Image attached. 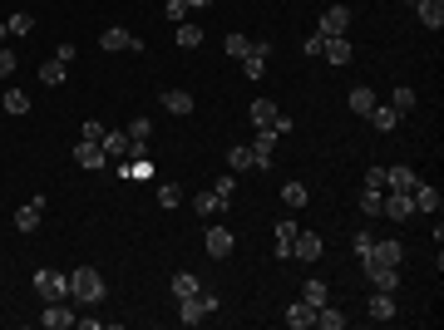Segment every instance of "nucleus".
Here are the masks:
<instances>
[{"mask_svg": "<svg viewBox=\"0 0 444 330\" xmlns=\"http://www.w3.org/2000/svg\"><path fill=\"white\" fill-rule=\"evenodd\" d=\"M104 276L94 271V266H79V271H70V296L79 301V306H99L104 301Z\"/></svg>", "mask_w": 444, "mask_h": 330, "instance_id": "f257e3e1", "label": "nucleus"}, {"mask_svg": "<svg viewBox=\"0 0 444 330\" xmlns=\"http://www.w3.org/2000/svg\"><path fill=\"white\" fill-rule=\"evenodd\" d=\"M213 311H218V296H213V291H198V296L178 301V321H183V326H198V321H208Z\"/></svg>", "mask_w": 444, "mask_h": 330, "instance_id": "f03ea898", "label": "nucleus"}, {"mask_svg": "<svg viewBox=\"0 0 444 330\" xmlns=\"http://www.w3.org/2000/svg\"><path fill=\"white\" fill-rule=\"evenodd\" d=\"M405 261V246L395 241V237H385V241H370V251L360 256V266H400Z\"/></svg>", "mask_w": 444, "mask_h": 330, "instance_id": "7ed1b4c3", "label": "nucleus"}, {"mask_svg": "<svg viewBox=\"0 0 444 330\" xmlns=\"http://www.w3.org/2000/svg\"><path fill=\"white\" fill-rule=\"evenodd\" d=\"M35 291H40V301H65V296H70V276L40 266V271H35Z\"/></svg>", "mask_w": 444, "mask_h": 330, "instance_id": "20e7f679", "label": "nucleus"}, {"mask_svg": "<svg viewBox=\"0 0 444 330\" xmlns=\"http://www.w3.org/2000/svg\"><path fill=\"white\" fill-rule=\"evenodd\" d=\"M252 123H257V128H272V133H287V128H292V118H287V113L277 109V104H272V99H252Z\"/></svg>", "mask_w": 444, "mask_h": 330, "instance_id": "39448f33", "label": "nucleus"}, {"mask_svg": "<svg viewBox=\"0 0 444 330\" xmlns=\"http://www.w3.org/2000/svg\"><path fill=\"white\" fill-rule=\"evenodd\" d=\"M267 59H272V40H252V55L242 59V74L247 79H262L267 74Z\"/></svg>", "mask_w": 444, "mask_h": 330, "instance_id": "423d86ee", "label": "nucleus"}, {"mask_svg": "<svg viewBox=\"0 0 444 330\" xmlns=\"http://www.w3.org/2000/svg\"><path fill=\"white\" fill-rule=\"evenodd\" d=\"M380 217L410 222V217H415V203H410V193H385V203H380Z\"/></svg>", "mask_w": 444, "mask_h": 330, "instance_id": "0eeeda50", "label": "nucleus"}, {"mask_svg": "<svg viewBox=\"0 0 444 330\" xmlns=\"http://www.w3.org/2000/svg\"><path fill=\"white\" fill-rule=\"evenodd\" d=\"M40 326H45V330H70V326H74V311H70L65 301H45V316H40Z\"/></svg>", "mask_w": 444, "mask_h": 330, "instance_id": "6e6552de", "label": "nucleus"}, {"mask_svg": "<svg viewBox=\"0 0 444 330\" xmlns=\"http://www.w3.org/2000/svg\"><path fill=\"white\" fill-rule=\"evenodd\" d=\"M316 30H321V35H345V30H350V10H345V5H326Z\"/></svg>", "mask_w": 444, "mask_h": 330, "instance_id": "1a4fd4ad", "label": "nucleus"}, {"mask_svg": "<svg viewBox=\"0 0 444 330\" xmlns=\"http://www.w3.org/2000/svg\"><path fill=\"white\" fill-rule=\"evenodd\" d=\"M99 148H104V158H128V148H133V138H128L123 128H104V138H99Z\"/></svg>", "mask_w": 444, "mask_h": 330, "instance_id": "9d476101", "label": "nucleus"}, {"mask_svg": "<svg viewBox=\"0 0 444 330\" xmlns=\"http://www.w3.org/2000/svg\"><path fill=\"white\" fill-rule=\"evenodd\" d=\"M272 153H277V133H272V128H257V138H252V158H257V168H272Z\"/></svg>", "mask_w": 444, "mask_h": 330, "instance_id": "9b49d317", "label": "nucleus"}, {"mask_svg": "<svg viewBox=\"0 0 444 330\" xmlns=\"http://www.w3.org/2000/svg\"><path fill=\"white\" fill-rule=\"evenodd\" d=\"M420 178H415V168H405V163H395V168H385V193H410Z\"/></svg>", "mask_w": 444, "mask_h": 330, "instance_id": "f8f14e48", "label": "nucleus"}, {"mask_svg": "<svg viewBox=\"0 0 444 330\" xmlns=\"http://www.w3.org/2000/svg\"><path fill=\"white\" fill-rule=\"evenodd\" d=\"M326 251V241L316 237V232H296V241H292V256H301V261H316Z\"/></svg>", "mask_w": 444, "mask_h": 330, "instance_id": "ddd939ff", "label": "nucleus"}, {"mask_svg": "<svg viewBox=\"0 0 444 330\" xmlns=\"http://www.w3.org/2000/svg\"><path fill=\"white\" fill-rule=\"evenodd\" d=\"M410 203H415V212H440V188H430V183H415L410 188Z\"/></svg>", "mask_w": 444, "mask_h": 330, "instance_id": "4468645a", "label": "nucleus"}, {"mask_svg": "<svg viewBox=\"0 0 444 330\" xmlns=\"http://www.w3.org/2000/svg\"><path fill=\"white\" fill-rule=\"evenodd\" d=\"M99 45H104V50H143V40H133L123 25H109V30L99 35Z\"/></svg>", "mask_w": 444, "mask_h": 330, "instance_id": "2eb2a0df", "label": "nucleus"}, {"mask_svg": "<svg viewBox=\"0 0 444 330\" xmlns=\"http://www.w3.org/2000/svg\"><path fill=\"white\" fill-rule=\"evenodd\" d=\"M74 158H79V168H89V173L109 163V158H104V148H99L94 138H79V148H74Z\"/></svg>", "mask_w": 444, "mask_h": 330, "instance_id": "dca6fc26", "label": "nucleus"}, {"mask_svg": "<svg viewBox=\"0 0 444 330\" xmlns=\"http://www.w3.org/2000/svg\"><path fill=\"white\" fill-rule=\"evenodd\" d=\"M360 271L370 276V286H375V291H390V296H395V286H400V276H395V271H400V266H360Z\"/></svg>", "mask_w": 444, "mask_h": 330, "instance_id": "f3484780", "label": "nucleus"}, {"mask_svg": "<svg viewBox=\"0 0 444 330\" xmlns=\"http://www.w3.org/2000/svg\"><path fill=\"white\" fill-rule=\"evenodd\" d=\"M365 316H370V321H395V296H390V291H375V296L365 301Z\"/></svg>", "mask_w": 444, "mask_h": 330, "instance_id": "a211bd4d", "label": "nucleus"}, {"mask_svg": "<svg viewBox=\"0 0 444 330\" xmlns=\"http://www.w3.org/2000/svg\"><path fill=\"white\" fill-rule=\"evenodd\" d=\"M208 256H213V261H227V256H232V232H227V227H208Z\"/></svg>", "mask_w": 444, "mask_h": 330, "instance_id": "6ab92c4d", "label": "nucleus"}, {"mask_svg": "<svg viewBox=\"0 0 444 330\" xmlns=\"http://www.w3.org/2000/svg\"><path fill=\"white\" fill-rule=\"evenodd\" d=\"M282 316H287V326H292V330H306V326H316V306H306V301H292V306H287Z\"/></svg>", "mask_w": 444, "mask_h": 330, "instance_id": "aec40b11", "label": "nucleus"}, {"mask_svg": "<svg viewBox=\"0 0 444 330\" xmlns=\"http://www.w3.org/2000/svg\"><path fill=\"white\" fill-rule=\"evenodd\" d=\"M350 40L345 35H326V50H321V59H331V64H350Z\"/></svg>", "mask_w": 444, "mask_h": 330, "instance_id": "412c9836", "label": "nucleus"}, {"mask_svg": "<svg viewBox=\"0 0 444 330\" xmlns=\"http://www.w3.org/2000/svg\"><path fill=\"white\" fill-rule=\"evenodd\" d=\"M296 232H301V227H296L292 217L277 222V261H287V256H292V241H296Z\"/></svg>", "mask_w": 444, "mask_h": 330, "instance_id": "4be33fe9", "label": "nucleus"}, {"mask_svg": "<svg viewBox=\"0 0 444 330\" xmlns=\"http://www.w3.org/2000/svg\"><path fill=\"white\" fill-rule=\"evenodd\" d=\"M163 109L183 118V113H193L198 104H193V94H188V89H163Z\"/></svg>", "mask_w": 444, "mask_h": 330, "instance_id": "5701e85b", "label": "nucleus"}, {"mask_svg": "<svg viewBox=\"0 0 444 330\" xmlns=\"http://www.w3.org/2000/svg\"><path fill=\"white\" fill-rule=\"evenodd\" d=\"M40 212H45V198H30V203L15 212V227H20V232H35V227H40Z\"/></svg>", "mask_w": 444, "mask_h": 330, "instance_id": "b1692460", "label": "nucleus"}, {"mask_svg": "<svg viewBox=\"0 0 444 330\" xmlns=\"http://www.w3.org/2000/svg\"><path fill=\"white\" fill-rule=\"evenodd\" d=\"M316 326H321V330H345V311H340V306H331V301H326V306H316Z\"/></svg>", "mask_w": 444, "mask_h": 330, "instance_id": "393cba45", "label": "nucleus"}, {"mask_svg": "<svg viewBox=\"0 0 444 330\" xmlns=\"http://www.w3.org/2000/svg\"><path fill=\"white\" fill-rule=\"evenodd\" d=\"M415 10H420V20H425L430 30L444 25V0H415Z\"/></svg>", "mask_w": 444, "mask_h": 330, "instance_id": "a878e982", "label": "nucleus"}, {"mask_svg": "<svg viewBox=\"0 0 444 330\" xmlns=\"http://www.w3.org/2000/svg\"><path fill=\"white\" fill-rule=\"evenodd\" d=\"M282 203H287L292 212H296V207H306V203H311V193H306V183H296V178H292V183L282 188Z\"/></svg>", "mask_w": 444, "mask_h": 330, "instance_id": "bb28decb", "label": "nucleus"}, {"mask_svg": "<svg viewBox=\"0 0 444 330\" xmlns=\"http://www.w3.org/2000/svg\"><path fill=\"white\" fill-rule=\"evenodd\" d=\"M301 301H306V306H326V301H331V286H326V281H316V276H311V281H306V286H301Z\"/></svg>", "mask_w": 444, "mask_h": 330, "instance_id": "cd10ccee", "label": "nucleus"}, {"mask_svg": "<svg viewBox=\"0 0 444 330\" xmlns=\"http://www.w3.org/2000/svg\"><path fill=\"white\" fill-rule=\"evenodd\" d=\"M365 118H370V123H375V128H380V133H390V128H395V123H400V113L390 109V104H375V109L365 113Z\"/></svg>", "mask_w": 444, "mask_h": 330, "instance_id": "c85d7f7f", "label": "nucleus"}, {"mask_svg": "<svg viewBox=\"0 0 444 330\" xmlns=\"http://www.w3.org/2000/svg\"><path fill=\"white\" fill-rule=\"evenodd\" d=\"M355 203H360V212H365V217H380V203H385V188H365V193H360Z\"/></svg>", "mask_w": 444, "mask_h": 330, "instance_id": "c756f323", "label": "nucleus"}, {"mask_svg": "<svg viewBox=\"0 0 444 330\" xmlns=\"http://www.w3.org/2000/svg\"><path fill=\"white\" fill-rule=\"evenodd\" d=\"M222 50H227V55H232V59H247V55H252V40H247V35H237V30H232V35H227V40H222Z\"/></svg>", "mask_w": 444, "mask_h": 330, "instance_id": "7c9ffc66", "label": "nucleus"}, {"mask_svg": "<svg viewBox=\"0 0 444 330\" xmlns=\"http://www.w3.org/2000/svg\"><path fill=\"white\" fill-rule=\"evenodd\" d=\"M40 84L60 89V84H65V64H60V59H45V64H40Z\"/></svg>", "mask_w": 444, "mask_h": 330, "instance_id": "2f4dec72", "label": "nucleus"}, {"mask_svg": "<svg viewBox=\"0 0 444 330\" xmlns=\"http://www.w3.org/2000/svg\"><path fill=\"white\" fill-rule=\"evenodd\" d=\"M227 168H232V173H247V168H257V158H252V148H242V143H237V148L227 153Z\"/></svg>", "mask_w": 444, "mask_h": 330, "instance_id": "473e14b6", "label": "nucleus"}, {"mask_svg": "<svg viewBox=\"0 0 444 330\" xmlns=\"http://www.w3.org/2000/svg\"><path fill=\"white\" fill-rule=\"evenodd\" d=\"M173 296H178V301L198 296V276H193V271H178V276H173Z\"/></svg>", "mask_w": 444, "mask_h": 330, "instance_id": "72a5a7b5", "label": "nucleus"}, {"mask_svg": "<svg viewBox=\"0 0 444 330\" xmlns=\"http://www.w3.org/2000/svg\"><path fill=\"white\" fill-rule=\"evenodd\" d=\"M370 109H375V94H370L365 84H360V89H350V113H360V118H365Z\"/></svg>", "mask_w": 444, "mask_h": 330, "instance_id": "f704fd0d", "label": "nucleus"}, {"mask_svg": "<svg viewBox=\"0 0 444 330\" xmlns=\"http://www.w3.org/2000/svg\"><path fill=\"white\" fill-rule=\"evenodd\" d=\"M390 109L405 118V113L415 109V89H410V84H400V89H395V99H390Z\"/></svg>", "mask_w": 444, "mask_h": 330, "instance_id": "c9c22d12", "label": "nucleus"}, {"mask_svg": "<svg viewBox=\"0 0 444 330\" xmlns=\"http://www.w3.org/2000/svg\"><path fill=\"white\" fill-rule=\"evenodd\" d=\"M178 45H183V50H198V45H203V30L183 20V25H178Z\"/></svg>", "mask_w": 444, "mask_h": 330, "instance_id": "e433bc0d", "label": "nucleus"}, {"mask_svg": "<svg viewBox=\"0 0 444 330\" xmlns=\"http://www.w3.org/2000/svg\"><path fill=\"white\" fill-rule=\"evenodd\" d=\"M133 143H148V133H153V118H128V128H123Z\"/></svg>", "mask_w": 444, "mask_h": 330, "instance_id": "4c0bfd02", "label": "nucleus"}, {"mask_svg": "<svg viewBox=\"0 0 444 330\" xmlns=\"http://www.w3.org/2000/svg\"><path fill=\"white\" fill-rule=\"evenodd\" d=\"M30 109V94L25 89H5V113H25Z\"/></svg>", "mask_w": 444, "mask_h": 330, "instance_id": "58836bf2", "label": "nucleus"}, {"mask_svg": "<svg viewBox=\"0 0 444 330\" xmlns=\"http://www.w3.org/2000/svg\"><path fill=\"white\" fill-rule=\"evenodd\" d=\"M178 203H183V188L178 183H163L158 188V207H178Z\"/></svg>", "mask_w": 444, "mask_h": 330, "instance_id": "ea45409f", "label": "nucleus"}, {"mask_svg": "<svg viewBox=\"0 0 444 330\" xmlns=\"http://www.w3.org/2000/svg\"><path fill=\"white\" fill-rule=\"evenodd\" d=\"M193 207L208 217V212H222V198H218V193H198V198H193Z\"/></svg>", "mask_w": 444, "mask_h": 330, "instance_id": "a19ab883", "label": "nucleus"}, {"mask_svg": "<svg viewBox=\"0 0 444 330\" xmlns=\"http://www.w3.org/2000/svg\"><path fill=\"white\" fill-rule=\"evenodd\" d=\"M5 25H10V35H30V30H35V20H30L25 10H15V15H10Z\"/></svg>", "mask_w": 444, "mask_h": 330, "instance_id": "79ce46f5", "label": "nucleus"}, {"mask_svg": "<svg viewBox=\"0 0 444 330\" xmlns=\"http://www.w3.org/2000/svg\"><path fill=\"white\" fill-rule=\"evenodd\" d=\"M163 15H168L173 25H183V20H188V0H163Z\"/></svg>", "mask_w": 444, "mask_h": 330, "instance_id": "37998d69", "label": "nucleus"}, {"mask_svg": "<svg viewBox=\"0 0 444 330\" xmlns=\"http://www.w3.org/2000/svg\"><path fill=\"white\" fill-rule=\"evenodd\" d=\"M213 193H218L222 207H227V203H232V193H237V178H232V173H227V178H218V188H213Z\"/></svg>", "mask_w": 444, "mask_h": 330, "instance_id": "c03bdc74", "label": "nucleus"}, {"mask_svg": "<svg viewBox=\"0 0 444 330\" xmlns=\"http://www.w3.org/2000/svg\"><path fill=\"white\" fill-rule=\"evenodd\" d=\"M123 173H128V178H153V163H148V158H133Z\"/></svg>", "mask_w": 444, "mask_h": 330, "instance_id": "a18cd8bd", "label": "nucleus"}, {"mask_svg": "<svg viewBox=\"0 0 444 330\" xmlns=\"http://www.w3.org/2000/svg\"><path fill=\"white\" fill-rule=\"evenodd\" d=\"M15 64H20V59H15V50H5V45H0V79H10V74H15Z\"/></svg>", "mask_w": 444, "mask_h": 330, "instance_id": "49530a36", "label": "nucleus"}, {"mask_svg": "<svg viewBox=\"0 0 444 330\" xmlns=\"http://www.w3.org/2000/svg\"><path fill=\"white\" fill-rule=\"evenodd\" d=\"M365 188H385V168H380V163L365 168Z\"/></svg>", "mask_w": 444, "mask_h": 330, "instance_id": "de8ad7c7", "label": "nucleus"}, {"mask_svg": "<svg viewBox=\"0 0 444 330\" xmlns=\"http://www.w3.org/2000/svg\"><path fill=\"white\" fill-rule=\"evenodd\" d=\"M301 50H306V55H311V59H316V55H321V50H326V35H321V30H316V35H311V40H306V45H301Z\"/></svg>", "mask_w": 444, "mask_h": 330, "instance_id": "09e8293b", "label": "nucleus"}, {"mask_svg": "<svg viewBox=\"0 0 444 330\" xmlns=\"http://www.w3.org/2000/svg\"><path fill=\"white\" fill-rule=\"evenodd\" d=\"M79 138H94V143H99V138H104V123H99V118H89V123L79 128Z\"/></svg>", "mask_w": 444, "mask_h": 330, "instance_id": "8fccbe9b", "label": "nucleus"}, {"mask_svg": "<svg viewBox=\"0 0 444 330\" xmlns=\"http://www.w3.org/2000/svg\"><path fill=\"white\" fill-rule=\"evenodd\" d=\"M370 241H375L370 232H355V237H350V246H355V256H365V251H370Z\"/></svg>", "mask_w": 444, "mask_h": 330, "instance_id": "3c124183", "label": "nucleus"}, {"mask_svg": "<svg viewBox=\"0 0 444 330\" xmlns=\"http://www.w3.org/2000/svg\"><path fill=\"white\" fill-rule=\"evenodd\" d=\"M74 55H79V50H74V45H70V40H60V50H55V59H60V64H70V59H74Z\"/></svg>", "mask_w": 444, "mask_h": 330, "instance_id": "603ef678", "label": "nucleus"}, {"mask_svg": "<svg viewBox=\"0 0 444 330\" xmlns=\"http://www.w3.org/2000/svg\"><path fill=\"white\" fill-rule=\"evenodd\" d=\"M208 5H213V0H188V10H208Z\"/></svg>", "mask_w": 444, "mask_h": 330, "instance_id": "864d4df0", "label": "nucleus"}, {"mask_svg": "<svg viewBox=\"0 0 444 330\" xmlns=\"http://www.w3.org/2000/svg\"><path fill=\"white\" fill-rule=\"evenodd\" d=\"M0 40H10V25H0Z\"/></svg>", "mask_w": 444, "mask_h": 330, "instance_id": "5fc2aeb1", "label": "nucleus"}, {"mask_svg": "<svg viewBox=\"0 0 444 330\" xmlns=\"http://www.w3.org/2000/svg\"><path fill=\"white\" fill-rule=\"evenodd\" d=\"M410 5H415V0H410Z\"/></svg>", "mask_w": 444, "mask_h": 330, "instance_id": "6e6d98bb", "label": "nucleus"}]
</instances>
